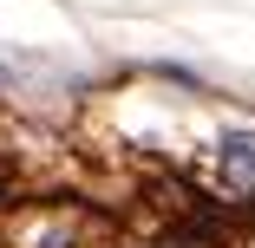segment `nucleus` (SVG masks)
I'll use <instances>...</instances> for the list:
<instances>
[{"instance_id":"f257e3e1","label":"nucleus","mask_w":255,"mask_h":248,"mask_svg":"<svg viewBox=\"0 0 255 248\" xmlns=\"http://www.w3.org/2000/svg\"><path fill=\"white\" fill-rule=\"evenodd\" d=\"M216 170L229 189H255V124H223L216 131Z\"/></svg>"}]
</instances>
